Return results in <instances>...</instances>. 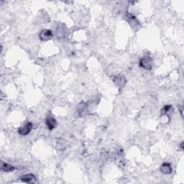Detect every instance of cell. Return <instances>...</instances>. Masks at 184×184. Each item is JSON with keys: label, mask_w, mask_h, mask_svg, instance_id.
<instances>
[{"label": "cell", "mask_w": 184, "mask_h": 184, "mask_svg": "<svg viewBox=\"0 0 184 184\" xmlns=\"http://www.w3.org/2000/svg\"><path fill=\"white\" fill-rule=\"evenodd\" d=\"M140 66L144 69L151 70L153 67V61L150 56H144L140 60Z\"/></svg>", "instance_id": "1"}, {"label": "cell", "mask_w": 184, "mask_h": 184, "mask_svg": "<svg viewBox=\"0 0 184 184\" xmlns=\"http://www.w3.org/2000/svg\"><path fill=\"white\" fill-rule=\"evenodd\" d=\"M53 35L51 30H43L40 33L39 38L42 41H50L53 38Z\"/></svg>", "instance_id": "2"}, {"label": "cell", "mask_w": 184, "mask_h": 184, "mask_svg": "<svg viewBox=\"0 0 184 184\" xmlns=\"http://www.w3.org/2000/svg\"><path fill=\"white\" fill-rule=\"evenodd\" d=\"M32 128H33V125L30 122H28L25 124L23 126L20 127L18 130V133L22 135H27L30 133Z\"/></svg>", "instance_id": "3"}, {"label": "cell", "mask_w": 184, "mask_h": 184, "mask_svg": "<svg viewBox=\"0 0 184 184\" xmlns=\"http://www.w3.org/2000/svg\"><path fill=\"white\" fill-rule=\"evenodd\" d=\"M88 112V106L84 102H81L77 106V113L79 117H83Z\"/></svg>", "instance_id": "4"}, {"label": "cell", "mask_w": 184, "mask_h": 184, "mask_svg": "<svg viewBox=\"0 0 184 184\" xmlns=\"http://www.w3.org/2000/svg\"><path fill=\"white\" fill-rule=\"evenodd\" d=\"M46 125L48 127V128L50 130H53L55 127H56L57 125V122L56 120V119H54L52 117H48V118L46 119Z\"/></svg>", "instance_id": "5"}, {"label": "cell", "mask_w": 184, "mask_h": 184, "mask_svg": "<svg viewBox=\"0 0 184 184\" xmlns=\"http://www.w3.org/2000/svg\"><path fill=\"white\" fill-rule=\"evenodd\" d=\"M21 180L25 183H33L35 180V176L33 174H26L20 177Z\"/></svg>", "instance_id": "6"}, {"label": "cell", "mask_w": 184, "mask_h": 184, "mask_svg": "<svg viewBox=\"0 0 184 184\" xmlns=\"http://www.w3.org/2000/svg\"><path fill=\"white\" fill-rule=\"evenodd\" d=\"M113 81L120 87L123 86L125 84V83H126V79L125 78V77L121 76V75H118V76H115L114 78Z\"/></svg>", "instance_id": "7"}, {"label": "cell", "mask_w": 184, "mask_h": 184, "mask_svg": "<svg viewBox=\"0 0 184 184\" xmlns=\"http://www.w3.org/2000/svg\"><path fill=\"white\" fill-rule=\"evenodd\" d=\"M160 170L164 174H170L172 173V168L170 163H165L162 164L160 168Z\"/></svg>", "instance_id": "8"}, {"label": "cell", "mask_w": 184, "mask_h": 184, "mask_svg": "<svg viewBox=\"0 0 184 184\" xmlns=\"http://www.w3.org/2000/svg\"><path fill=\"white\" fill-rule=\"evenodd\" d=\"M56 35L58 38H62L65 36V35H66V29H65V28L63 27V25H60L57 28Z\"/></svg>", "instance_id": "9"}, {"label": "cell", "mask_w": 184, "mask_h": 184, "mask_svg": "<svg viewBox=\"0 0 184 184\" xmlns=\"http://www.w3.org/2000/svg\"><path fill=\"white\" fill-rule=\"evenodd\" d=\"M1 169L4 172H12V171H13V170H14V169L15 168H14V166L9 165V164L2 163H1Z\"/></svg>", "instance_id": "10"}, {"label": "cell", "mask_w": 184, "mask_h": 184, "mask_svg": "<svg viewBox=\"0 0 184 184\" xmlns=\"http://www.w3.org/2000/svg\"><path fill=\"white\" fill-rule=\"evenodd\" d=\"M170 108H171V106H170V105H167V106H165V107L163 109V110L164 112H168L169 110H170Z\"/></svg>", "instance_id": "11"}, {"label": "cell", "mask_w": 184, "mask_h": 184, "mask_svg": "<svg viewBox=\"0 0 184 184\" xmlns=\"http://www.w3.org/2000/svg\"><path fill=\"white\" fill-rule=\"evenodd\" d=\"M180 149H181V150H183V142H182V143H180Z\"/></svg>", "instance_id": "12"}]
</instances>
